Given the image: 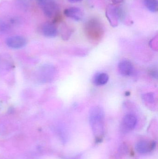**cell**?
Instances as JSON below:
<instances>
[{"mask_svg": "<svg viewBox=\"0 0 158 159\" xmlns=\"http://www.w3.org/2000/svg\"><path fill=\"white\" fill-rule=\"evenodd\" d=\"M89 120L95 137L100 139L105 131V115L104 110L99 106L92 107L89 113Z\"/></svg>", "mask_w": 158, "mask_h": 159, "instance_id": "6da1fadb", "label": "cell"}, {"mask_svg": "<svg viewBox=\"0 0 158 159\" xmlns=\"http://www.w3.org/2000/svg\"><path fill=\"white\" fill-rule=\"evenodd\" d=\"M84 30L88 37L91 39H100L104 34V26L97 19H91L85 23Z\"/></svg>", "mask_w": 158, "mask_h": 159, "instance_id": "7a4b0ae2", "label": "cell"}, {"mask_svg": "<svg viewBox=\"0 0 158 159\" xmlns=\"http://www.w3.org/2000/svg\"><path fill=\"white\" fill-rule=\"evenodd\" d=\"M106 16L111 26L117 27L121 20V14L120 10L115 5H109L106 10Z\"/></svg>", "mask_w": 158, "mask_h": 159, "instance_id": "3957f363", "label": "cell"}, {"mask_svg": "<svg viewBox=\"0 0 158 159\" xmlns=\"http://www.w3.org/2000/svg\"><path fill=\"white\" fill-rule=\"evenodd\" d=\"M42 9L44 13L47 17L53 20H57L58 18L59 15V7L54 2H44Z\"/></svg>", "mask_w": 158, "mask_h": 159, "instance_id": "277c9868", "label": "cell"}, {"mask_svg": "<svg viewBox=\"0 0 158 159\" xmlns=\"http://www.w3.org/2000/svg\"><path fill=\"white\" fill-rule=\"evenodd\" d=\"M7 46L13 49H19L26 46L27 40L25 37L19 35L11 36L6 41Z\"/></svg>", "mask_w": 158, "mask_h": 159, "instance_id": "5b68a950", "label": "cell"}, {"mask_svg": "<svg viewBox=\"0 0 158 159\" xmlns=\"http://www.w3.org/2000/svg\"><path fill=\"white\" fill-rule=\"evenodd\" d=\"M64 15L76 21H81L83 19L84 13L81 8L71 7L66 8L64 11Z\"/></svg>", "mask_w": 158, "mask_h": 159, "instance_id": "8992f818", "label": "cell"}, {"mask_svg": "<svg viewBox=\"0 0 158 159\" xmlns=\"http://www.w3.org/2000/svg\"><path fill=\"white\" fill-rule=\"evenodd\" d=\"M118 69L121 75L125 77L130 76L134 72L133 65L128 60L121 61L118 65Z\"/></svg>", "mask_w": 158, "mask_h": 159, "instance_id": "52a82bcc", "label": "cell"}, {"mask_svg": "<svg viewBox=\"0 0 158 159\" xmlns=\"http://www.w3.org/2000/svg\"><path fill=\"white\" fill-rule=\"evenodd\" d=\"M137 118L135 115L128 114L125 115L122 119V128L125 131L132 130L136 127Z\"/></svg>", "mask_w": 158, "mask_h": 159, "instance_id": "ba28073f", "label": "cell"}, {"mask_svg": "<svg viewBox=\"0 0 158 159\" xmlns=\"http://www.w3.org/2000/svg\"><path fill=\"white\" fill-rule=\"evenodd\" d=\"M41 31L42 33L48 37H55L58 33L57 28L53 22H46L41 26Z\"/></svg>", "mask_w": 158, "mask_h": 159, "instance_id": "9c48e42d", "label": "cell"}, {"mask_svg": "<svg viewBox=\"0 0 158 159\" xmlns=\"http://www.w3.org/2000/svg\"><path fill=\"white\" fill-rule=\"evenodd\" d=\"M154 145L148 143L147 141H140L136 144L135 149L137 152L140 154H146L153 149V146Z\"/></svg>", "mask_w": 158, "mask_h": 159, "instance_id": "30bf717a", "label": "cell"}, {"mask_svg": "<svg viewBox=\"0 0 158 159\" xmlns=\"http://www.w3.org/2000/svg\"><path fill=\"white\" fill-rule=\"evenodd\" d=\"M109 80V76L105 73H96L93 77V83L96 86H100L105 85Z\"/></svg>", "mask_w": 158, "mask_h": 159, "instance_id": "8fae6325", "label": "cell"}, {"mask_svg": "<svg viewBox=\"0 0 158 159\" xmlns=\"http://www.w3.org/2000/svg\"><path fill=\"white\" fill-rule=\"evenodd\" d=\"M144 3L146 8L150 12L156 13L158 11V0H144Z\"/></svg>", "mask_w": 158, "mask_h": 159, "instance_id": "7c38bea8", "label": "cell"}, {"mask_svg": "<svg viewBox=\"0 0 158 159\" xmlns=\"http://www.w3.org/2000/svg\"><path fill=\"white\" fill-rule=\"evenodd\" d=\"M123 0H113V3H119L122 2Z\"/></svg>", "mask_w": 158, "mask_h": 159, "instance_id": "4fadbf2b", "label": "cell"}, {"mask_svg": "<svg viewBox=\"0 0 158 159\" xmlns=\"http://www.w3.org/2000/svg\"><path fill=\"white\" fill-rule=\"evenodd\" d=\"M68 1H69L70 2L76 3L81 2V1H83V0H68Z\"/></svg>", "mask_w": 158, "mask_h": 159, "instance_id": "5bb4252c", "label": "cell"}, {"mask_svg": "<svg viewBox=\"0 0 158 159\" xmlns=\"http://www.w3.org/2000/svg\"><path fill=\"white\" fill-rule=\"evenodd\" d=\"M39 1H41V2H44L45 1H46V0H39Z\"/></svg>", "mask_w": 158, "mask_h": 159, "instance_id": "9a60e30c", "label": "cell"}]
</instances>
